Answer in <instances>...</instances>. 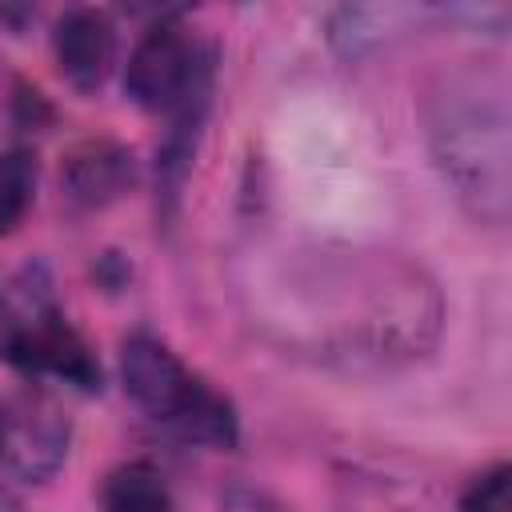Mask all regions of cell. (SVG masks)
<instances>
[{
	"label": "cell",
	"instance_id": "cell-13",
	"mask_svg": "<svg viewBox=\"0 0 512 512\" xmlns=\"http://www.w3.org/2000/svg\"><path fill=\"white\" fill-rule=\"evenodd\" d=\"M40 12V0H0V24L8 32H24Z\"/></svg>",
	"mask_w": 512,
	"mask_h": 512
},
{
	"label": "cell",
	"instance_id": "cell-14",
	"mask_svg": "<svg viewBox=\"0 0 512 512\" xmlns=\"http://www.w3.org/2000/svg\"><path fill=\"white\" fill-rule=\"evenodd\" d=\"M0 424H4V412H0Z\"/></svg>",
	"mask_w": 512,
	"mask_h": 512
},
{
	"label": "cell",
	"instance_id": "cell-1",
	"mask_svg": "<svg viewBox=\"0 0 512 512\" xmlns=\"http://www.w3.org/2000/svg\"><path fill=\"white\" fill-rule=\"evenodd\" d=\"M432 156L484 224L508 220V92L500 76H452L428 116Z\"/></svg>",
	"mask_w": 512,
	"mask_h": 512
},
{
	"label": "cell",
	"instance_id": "cell-4",
	"mask_svg": "<svg viewBox=\"0 0 512 512\" xmlns=\"http://www.w3.org/2000/svg\"><path fill=\"white\" fill-rule=\"evenodd\" d=\"M4 356L28 376H56L76 388H100V364L80 332L52 308L48 292H24V304L4 328Z\"/></svg>",
	"mask_w": 512,
	"mask_h": 512
},
{
	"label": "cell",
	"instance_id": "cell-2",
	"mask_svg": "<svg viewBox=\"0 0 512 512\" xmlns=\"http://www.w3.org/2000/svg\"><path fill=\"white\" fill-rule=\"evenodd\" d=\"M124 388L128 396L160 424L180 432L196 444L228 448L236 444V412L232 404L212 392L204 380H196L168 344H160L148 332H136L124 340Z\"/></svg>",
	"mask_w": 512,
	"mask_h": 512
},
{
	"label": "cell",
	"instance_id": "cell-12",
	"mask_svg": "<svg viewBox=\"0 0 512 512\" xmlns=\"http://www.w3.org/2000/svg\"><path fill=\"white\" fill-rule=\"evenodd\" d=\"M196 0H120V8L128 12V16H136V20H148V24H156V20H176L184 8H192Z\"/></svg>",
	"mask_w": 512,
	"mask_h": 512
},
{
	"label": "cell",
	"instance_id": "cell-11",
	"mask_svg": "<svg viewBox=\"0 0 512 512\" xmlns=\"http://www.w3.org/2000/svg\"><path fill=\"white\" fill-rule=\"evenodd\" d=\"M464 508H480V512H508L512 508V468L508 464H496L492 472H484L464 496H460Z\"/></svg>",
	"mask_w": 512,
	"mask_h": 512
},
{
	"label": "cell",
	"instance_id": "cell-6",
	"mask_svg": "<svg viewBox=\"0 0 512 512\" xmlns=\"http://www.w3.org/2000/svg\"><path fill=\"white\" fill-rule=\"evenodd\" d=\"M0 452L24 480H44L68 452V420L48 396H24L0 424Z\"/></svg>",
	"mask_w": 512,
	"mask_h": 512
},
{
	"label": "cell",
	"instance_id": "cell-9",
	"mask_svg": "<svg viewBox=\"0 0 512 512\" xmlns=\"http://www.w3.org/2000/svg\"><path fill=\"white\" fill-rule=\"evenodd\" d=\"M100 504L116 508V512H156V508H172V492H168L160 468L132 460V464H120L116 472H108V480L100 488Z\"/></svg>",
	"mask_w": 512,
	"mask_h": 512
},
{
	"label": "cell",
	"instance_id": "cell-7",
	"mask_svg": "<svg viewBox=\"0 0 512 512\" xmlns=\"http://www.w3.org/2000/svg\"><path fill=\"white\" fill-rule=\"evenodd\" d=\"M56 64L76 92H96L116 64V32L100 8H68L56 24Z\"/></svg>",
	"mask_w": 512,
	"mask_h": 512
},
{
	"label": "cell",
	"instance_id": "cell-10",
	"mask_svg": "<svg viewBox=\"0 0 512 512\" xmlns=\"http://www.w3.org/2000/svg\"><path fill=\"white\" fill-rule=\"evenodd\" d=\"M36 172L24 152H0V236H8L32 204Z\"/></svg>",
	"mask_w": 512,
	"mask_h": 512
},
{
	"label": "cell",
	"instance_id": "cell-8",
	"mask_svg": "<svg viewBox=\"0 0 512 512\" xmlns=\"http://www.w3.org/2000/svg\"><path fill=\"white\" fill-rule=\"evenodd\" d=\"M60 180H64V192L72 204L104 208L136 184V160L128 148H120L112 140H88L68 156Z\"/></svg>",
	"mask_w": 512,
	"mask_h": 512
},
{
	"label": "cell",
	"instance_id": "cell-3",
	"mask_svg": "<svg viewBox=\"0 0 512 512\" xmlns=\"http://www.w3.org/2000/svg\"><path fill=\"white\" fill-rule=\"evenodd\" d=\"M428 28L504 40L508 8L504 0H336L328 16V44L344 60H364Z\"/></svg>",
	"mask_w": 512,
	"mask_h": 512
},
{
	"label": "cell",
	"instance_id": "cell-5",
	"mask_svg": "<svg viewBox=\"0 0 512 512\" xmlns=\"http://www.w3.org/2000/svg\"><path fill=\"white\" fill-rule=\"evenodd\" d=\"M124 88L144 112H176L208 88V56L176 20H156L128 60Z\"/></svg>",
	"mask_w": 512,
	"mask_h": 512
}]
</instances>
